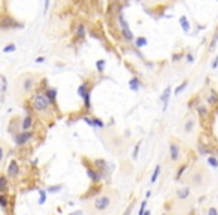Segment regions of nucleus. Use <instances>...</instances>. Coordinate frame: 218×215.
<instances>
[{"instance_id": "1", "label": "nucleus", "mask_w": 218, "mask_h": 215, "mask_svg": "<svg viewBox=\"0 0 218 215\" xmlns=\"http://www.w3.org/2000/svg\"><path fill=\"white\" fill-rule=\"evenodd\" d=\"M50 99L46 97L42 93H37L32 97V108H33L36 112H45L48 108H50Z\"/></svg>"}, {"instance_id": "2", "label": "nucleus", "mask_w": 218, "mask_h": 215, "mask_svg": "<svg viewBox=\"0 0 218 215\" xmlns=\"http://www.w3.org/2000/svg\"><path fill=\"white\" fill-rule=\"evenodd\" d=\"M94 208L97 211H105L111 206V197L109 196H100V197H96L94 199Z\"/></svg>"}, {"instance_id": "3", "label": "nucleus", "mask_w": 218, "mask_h": 215, "mask_svg": "<svg viewBox=\"0 0 218 215\" xmlns=\"http://www.w3.org/2000/svg\"><path fill=\"white\" fill-rule=\"evenodd\" d=\"M169 153H170V160H172V161H178V160H179L181 151H179V146L176 145L175 142H172V144L169 145Z\"/></svg>"}, {"instance_id": "4", "label": "nucleus", "mask_w": 218, "mask_h": 215, "mask_svg": "<svg viewBox=\"0 0 218 215\" xmlns=\"http://www.w3.org/2000/svg\"><path fill=\"white\" fill-rule=\"evenodd\" d=\"M34 85H36V79L33 76H24V79H23V90H24V93L32 91V88Z\"/></svg>"}, {"instance_id": "5", "label": "nucleus", "mask_w": 218, "mask_h": 215, "mask_svg": "<svg viewBox=\"0 0 218 215\" xmlns=\"http://www.w3.org/2000/svg\"><path fill=\"white\" fill-rule=\"evenodd\" d=\"M32 138V133H28V131H23V133H20L15 136V142H17V145H24L27 144V140Z\"/></svg>"}, {"instance_id": "6", "label": "nucleus", "mask_w": 218, "mask_h": 215, "mask_svg": "<svg viewBox=\"0 0 218 215\" xmlns=\"http://www.w3.org/2000/svg\"><path fill=\"white\" fill-rule=\"evenodd\" d=\"M18 172H20V167H18V163L17 161H11L8 166V176H11V178H15L18 175Z\"/></svg>"}, {"instance_id": "7", "label": "nucleus", "mask_w": 218, "mask_h": 215, "mask_svg": "<svg viewBox=\"0 0 218 215\" xmlns=\"http://www.w3.org/2000/svg\"><path fill=\"white\" fill-rule=\"evenodd\" d=\"M121 27H123V35H124V37H126L127 41H132L133 39V33L129 30V26H127V23L121 18Z\"/></svg>"}, {"instance_id": "8", "label": "nucleus", "mask_w": 218, "mask_h": 215, "mask_svg": "<svg viewBox=\"0 0 218 215\" xmlns=\"http://www.w3.org/2000/svg\"><path fill=\"white\" fill-rule=\"evenodd\" d=\"M84 120H85L87 124H90V126H93V127H100V129H102V127L105 126V124H103L99 118H88V117H85Z\"/></svg>"}, {"instance_id": "9", "label": "nucleus", "mask_w": 218, "mask_h": 215, "mask_svg": "<svg viewBox=\"0 0 218 215\" xmlns=\"http://www.w3.org/2000/svg\"><path fill=\"white\" fill-rule=\"evenodd\" d=\"M32 124H33V118H32L30 115L24 117V120H23V123H21V129H23V131H25V130L30 129V127H32Z\"/></svg>"}, {"instance_id": "10", "label": "nucleus", "mask_w": 218, "mask_h": 215, "mask_svg": "<svg viewBox=\"0 0 218 215\" xmlns=\"http://www.w3.org/2000/svg\"><path fill=\"white\" fill-rule=\"evenodd\" d=\"M87 175H88V178L93 181V182H97V181H100V178H102V175L100 173H97V172H94L93 169H87Z\"/></svg>"}, {"instance_id": "11", "label": "nucleus", "mask_w": 218, "mask_h": 215, "mask_svg": "<svg viewBox=\"0 0 218 215\" xmlns=\"http://www.w3.org/2000/svg\"><path fill=\"white\" fill-rule=\"evenodd\" d=\"M169 96H170V87H168V88H166V90L163 91V94H161V97H160V100H161V102H164V108H163V109H166V108H168Z\"/></svg>"}, {"instance_id": "12", "label": "nucleus", "mask_w": 218, "mask_h": 215, "mask_svg": "<svg viewBox=\"0 0 218 215\" xmlns=\"http://www.w3.org/2000/svg\"><path fill=\"white\" fill-rule=\"evenodd\" d=\"M129 84H130V88H132L133 91H137V90L141 88V85H142V84H141V81H139L137 78H132Z\"/></svg>"}, {"instance_id": "13", "label": "nucleus", "mask_w": 218, "mask_h": 215, "mask_svg": "<svg viewBox=\"0 0 218 215\" xmlns=\"http://www.w3.org/2000/svg\"><path fill=\"white\" fill-rule=\"evenodd\" d=\"M81 97H82V100H84L85 108H87V109H91V108H90V106H91V103H90V90H88V91H85Z\"/></svg>"}, {"instance_id": "14", "label": "nucleus", "mask_w": 218, "mask_h": 215, "mask_svg": "<svg viewBox=\"0 0 218 215\" xmlns=\"http://www.w3.org/2000/svg\"><path fill=\"white\" fill-rule=\"evenodd\" d=\"M179 23H181V27H182V30H184V32H188V30H190V24H188L187 17H181V18H179Z\"/></svg>"}, {"instance_id": "15", "label": "nucleus", "mask_w": 218, "mask_h": 215, "mask_svg": "<svg viewBox=\"0 0 218 215\" xmlns=\"http://www.w3.org/2000/svg\"><path fill=\"white\" fill-rule=\"evenodd\" d=\"M46 96H48V99H50L51 102H54L55 97H57V90H55V88H50V90L46 91Z\"/></svg>"}, {"instance_id": "16", "label": "nucleus", "mask_w": 218, "mask_h": 215, "mask_svg": "<svg viewBox=\"0 0 218 215\" xmlns=\"http://www.w3.org/2000/svg\"><path fill=\"white\" fill-rule=\"evenodd\" d=\"M188 196H190V190L188 188H182L178 191V197L179 199H187Z\"/></svg>"}, {"instance_id": "17", "label": "nucleus", "mask_w": 218, "mask_h": 215, "mask_svg": "<svg viewBox=\"0 0 218 215\" xmlns=\"http://www.w3.org/2000/svg\"><path fill=\"white\" fill-rule=\"evenodd\" d=\"M194 127V121L193 120H188L187 123H185V127H184V131L185 133H191V130H193Z\"/></svg>"}, {"instance_id": "18", "label": "nucleus", "mask_w": 218, "mask_h": 215, "mask_svg": "<svg viewBox=\"0 0 218 215\" xmlns=\"http://www.w3.org/2000/svg\"><path fill=\"white\" fill-rule=\"evenodd\" d=\"M159 175H160V166H155V170L152 172V176H151V184H154L155 181L159 179Z\"/></svg>"}, {"instance_id": "19", "label": "nucleus", "mask_w": 218, "mask_h": 215, "mask_svg": "<svg viewBox=\"0 0 218 215\" xmlns=\"http://www.w3.org/2000/svg\"><path fill=\"white\" fill-rule=\"evenodd\" d=\"M0 205H2V208L8 206V197H6V194H5V193H2V194H0Z\"/></svg>"}, {"instance_id": "20", "label": "nucleus", "mask_w": 218, "mask_h": 215, "mask_svg": "<svg viewBox=\"0 0 218 215\" xmlns=\"http://www.w3.org/2000/svg\"><path fill=\"white\" fill-rule=\"evenodd\" d=\"M39 205H43L45 203V200H46V191H43V190H39Z\"/></svg>"}, {"instance_id": "21", "label": "nucleus", "mask_w": 218, "mask_h": 215, "mask_svg": "<svg viewBox=\"0 0 218 215\" xmlns=\"http://www.w3.org/2000/svg\"><path fill=\"white\" fill-rule=\"evenodd\" d=\"M46 191L48 193H59V191H61V185H51V187H48Z\"/></svg>"}, {"instance_id": "22", "label": "nucleus", "mask_w": 218, "mask_h": 215, "mask_svg": "<svg viewBox=\"0 0 218 215\" xmlns=\"http://www.w3.org/2000/svg\"><path fill=\"white\" fill-rule=\"evenodd\" d=\"M187 85H188V82H182L179 87H176V88H175V94H179L181 91H184L185 88H187Z\"/></svg>"}, {"instance_id": "23", "label": "nucleus", "mask_w": 218, "mask_h": 215, "mask_svg": "<svg viewBox=\"0 0 218 215\" xmlns=\"http://www.w3.org/2000/svg\"><path fill=\"white\" fill-rule=\"evenodd\" d=\"M208 163H209L212 167H218V160L215 157H209V158H208Z\"/></svg>"}, {"instance_id": "24", "label": "nucleus", "mask_w": 218, "mask_h": 215, "mask_svg": "<svg viewBox=\"0 0 218 215\" xmlns=\"http://www.w3.org/2000/svg\"><path fill=\"white\" fill-rule=\"evenodd\" d=\"M96 67H97V70L99 72H103V67H105V60H99L97 63H96Z\"/></svg>"}, {"instance_id": "25", "label": "nucleus", "mask_w": 218, "mask_h": 215, "mask_svg": "<svg viewBox=\"0 0 218 215\" xmlns=\"http://www.w3.org/2000/svg\"><path fill=\"white\" fill-rule=\"evenodd\" d=\"M84 35H85V27L81 24V26L78 27V36L79 37H84Z\"/></svg>"}, {"instance_id": "26", "label": "nucleus", "mask_w": 218, "mask_h": 215, "mask_svg": "<svg viewBox=\"0 0 218 215\" xmlns=\"http://www.w3.org/2000/svg\"><path fill=\"white\" fill-rule=\"evenodd\" d=\"M136 45L141 48V46H143V45H146V39L145 37H139L137 41H136Z\"/></svg>"}, {"instance_id": "27", "label": "nucleus", "mask_w": 218, "mask_h": 215, "mask_svg": "<svg viewBox=\"0 0 218 215\" xmlns=\"http://www.w3.org/2000/svg\"><path fill=\"white\" fill-rule=\"evenodd\" d=\"M145 208H146V200H143V202H142L141 209H139V214H137V215H143V214H145Z\"/></svg>"}, {"instance_id": "28", "label": "nucleus", "mask_w": 218, "mask_h": 215, "mask_svg": "<svg viewBox=\"0 0 218 215\" xmlns=\"http://www.w3.org/2000/svg\"><path fill=\"white\" fill-rule=\"evenodd\" d=\"M185 169H187V166H182V167H181V169L178 170V173H176V179H179V178L182 176V173L185 172Z\"/></svg>"}, {"instance_id": "29", "label": "nucleus", "mask_w": 218, "mask_h": 215, "mask_svg": "<svg viewBox=\"0 0 218 215\" xmlns=\"http://www.w3.org/2000/svg\"><path fill=\"white\" fill-rule=\"evenodd\" d=\"M3 51H5V52L15 51V45H14V43H11V45H8V46H6V48H5V49H3Z\"/></svg>"}, {"instance_id": "30", "label": "nucleus", "mask_w": 218, "mask_h": 215, "mask_svg": "<svg viewBox=\"0 0 218 215\" xmlns=\"http://www.w3.org/2000/svg\"><path fill=\"white\" fill-rule=\"evenodd\" d=\"M209 102H211V103H214V102H218V96H217V93H212V94H211Z\"/></svg>"}, {"instance_id": "31", "label": "nucleus", "mask_w": 218, "mask_h": 215, "mask_svg": "<svg viewBox=\"0 0 218 215\" xmlns=\"http://www.w3.org/2000/svg\"><path fill=\"white\" fill-rule=\"evenodd\" d=\"M199 114H200V115H206V114H208V109H206L205 106H199Z\"/></svg>"}, {"instance_id": "32", "label": "nucleus", "mask_w": 218, "mask_h": 215, "mask_svg": "<svg viewBox=\"0 0 218 215\" xmlns=\"http://www.w3.org/2000/svg\"><path fill=\"white\" fill-rule=\"evenodd\" d=\"M6 185H8V182H6V178L3 176V178H2V191L6 190Z\"/></svg>"}, {"instance_id": "33", "label": "nucleus", "mask_w": 218, "mask_h": 215, "mask_svg": "<svg viewBox=\"0 0 218 215\" xmlns=\"http://www.w3.org/2000/svg\"><path fill=\"white\" fill-rule=\"evenodd\" d=\"M208 215H218V211L215 208H209V211H208Z\"/></svg>"}, {"instance_id": "34", "label": "nucleus", "mask_w": 218, "mask_h": 215, "mask_svg": "<svg viewBox=\"0 0 218 215\" xmlns=\"http://www.w3.org/2000/svg\"><path fill=\"white\" fill-rule=\"evenodd\" d=\"M2 82H3V84H2V91L5 93V90H6V78L5 76H2Z\"/></svg>"}, {"instance_id": "35", "label": "nucleus", "mask_w": 218, "mask_h": 215, "mask_svg": "<svg viewBox=\"0 0 218 215\" xmlns=\"http://www.w3.org/2000/svg\"><path fill=\"white\" fill-rule=\"evenodd\" d=\"M139 144L136 145V148H134V151H133V158H137V154H139Z\"/></svg>"}, {"instance_id": "36", "label": "nucleus", "mask_w": 218, "mask_h": 215, "mask_svg": "<svg viewBox=\"0 0 218 215\" xmlns=\"http://www.w3.org/2000/svg\"><path fill=\"white\" fill-rule=\"evenodd\" d=\"M132 209H133V203L130 205V206L126 209V212H124V215H130V212H132Z\"/></svg>"}, {"instance_id": "37", "label": "nucleus", "mask_w": 218, "mask_h": 215, "mask_svg": "<svg viewBox=\"0 0 218 215\" xmlns=\"http://www.w3.org/2000/svg\"><path fill=\"white\" fill-rule=\"evenodd\" d=\"M48 5H50V0H45V9H43L45 12H48Z\"/></svg>"}, {"instance_id": "38", "label": "nucleus", "mask_w": 218, "mask_h": 215, "mask_svg": "<svg viewBox=\"0 0 218 215\" xmlns=\"http://www.w3.org/2000/svg\"><path fill=\"white\" fill-rule=\"evenodd\" d=\"M43 60H45L43 57H37V58H36V63H42Z\"/></svg>"}, {"instance_id": "39", "label": "nucleus", "mask_w": 218, "mask_h": 215, "mask_svg": "<svg viewBox=\"0 0 218 215\" xmlns=\"http://www.w3.org/2000/svg\"><path fill=\"white\" fill-rule=\"evenodd\" d=\"M218 66V60L217 58H215V61H214V63H212V67H214V69H215V67H217Z\"/></svg>"}, {"instance_id": "40", "label": "nucleus", "mask_w": 218, "mask_h": 215, "mask_svg": "<svg viewBox=\"0 0 218 215\" xmlns=\"http://www.w3.org/2000/svg\"><path fill=\"white\" fill-rule=\"evenodd\" d=\"M72 215H82V212H79V211H78V212H75V214H72Z\"/></svg>"}, {"instance_id": "41", "label": "nucleus", "mask_w": 218, "mask_h": 215, "mask_svg": "<svg viewBox=\"0 0 218 215\" xmlns=\"http://www.w3.org/2000/svg\"><path fill=\"white\" fill-rule=\"evenodd\" d=\"M143 215H151V214H150V211H145V214Z\"/></svg>"}]
</instances>
